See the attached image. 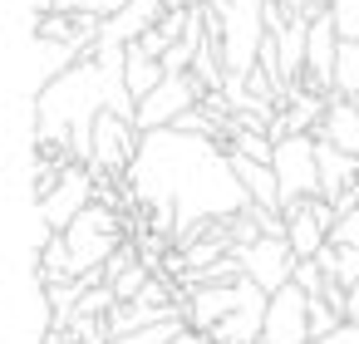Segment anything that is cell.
Wrapping results in <instances>:
<instances>
[{
	"mask_svg": "<svg viewBox=\"0 0 359 344\" xmlns=\"http://www.w3.org/2000/svg\"><path fill=\"white\" fill-rule=\"evenodd\" d=\"M344 324H349V329H359V285L349 290V305H344Z\"/></svg>",
	"mask_w": 359,
	"mask_h": 344,
	"instance_id": "14",
	"label": "cell"
},
{
	"mask_svg": "<svg viewBox=\"0 0 359 344\" xmlns=\"http://www.w3.org/2000/svg\"><path fill=\"white\" fill-rule=\"evenodd\" d=\"M315 138L320 143H330V148H339V153H349V158H359V104H349V99H330V109H325V118H320V128H315Z\"/></svg>",
	"mask_w": 359,
	"mask_h": 344,
	"instance_id": "7",
	"label": "cell"
},
{
	"mask_svg": "<svg viewBox=\"0 0 359 344\" xmlns=\"http://www.w3.org/2000/svg\"><path fill=\"white\" fill-rule=\"evenodd\" d=\"M177 329H187V324L172 319V324H158V329H143V334H123V339H114V344H168Z\"/></svg>",
	"mask_w": 359,
	"mask_h": 344,
	"instance_id": "13",
	"label": "cell"
},
{
	"mask_svg": "<svg viewBox=\"0 0 359 344\" xmlns=\"http://www.w3.org/2000/svg\"><path fill=\"white\" fill-rule=\"evenodd\" d=\"M94 187H99V177H94L89 167H79V163H74V167L65 172V182L55 187V197H45V202L35 207V216H40L50 231H60V236H65V231H69L89 207H94Z\"/></svg>",
	"mask_w": 359,
	"mask_h": 344,
	"instance_id": "4",
	"label": "cell"
},
{
	"mask_svg": "<svg viewBox=\"0 0 359 344\" xmlns=\"http://www.w3.org/2000/svg\"><path fill=\"white\" fill-rule=\"evenodd\" d=\"M295 285H300L310 300H320V295H325V285H330V275H325L315 261H300V266H295Z\"/></svg>",
	"mask_w": 359,
	"mask_h": 344,
	"instance_id": "12",
	"label": "cell"
},
{
	"mask_svg": "<svg viewBox=\"0 0 359 344\" xmlns=\"http://www.w3.org/2000/svg\"><path fill=\"white\" fill-rule=\"evenodd\" d=\"M222 153H226V148H222ZM226 163H231L236 182L246 187V197H251L256 207H266V212H280V182H276V167H266V163H251V158H241V153H226Z\"/></svg>",
	"mask_w": 359,
	"mask_h": 344,
	"instance_id": "8",
	"label": "cell"
},
{
	"mask_svg": "<svg viewBox=\"0 0 359 344\" xmlns=\"http://www.w3.org/2000/svg\"><path fill=\"white\" fill-rule=\"evenodd\" d=\"M128 6H133V0H99V15H104V20H114V15H123Z\"/></svg>",
	"mask_w": 359,
	"mask_h": 344,
	"instance_id": "15",
	"label": "cell"
},
{
	"mask_svg": "<svg viewBox=\"0 0 359 344\" xmlns=\"http://www.w3.org/2000/svg\"><path fill=\"white\" fill-rule=\"evenodd\" d=\"M276 182H280V212L325 197L320 192V138L315 133L276 143Z\"/></svg>",
	"mask_w": 359,
	"mask_h": 344,
	"instance_id": "2",
	"label": "cell"
},
{
	"mask_svg": "<svg viewBox=\"0 0 359 344\" xmlns=\"http://www.w3.org/2000/svg\"><path fill=\"white\" fill-rule=\"evenodd\" d=\"M207 99L202 79L197 74H168L143 104H138V128L143 133H163V128H177L182 113H192L197 104Z\"/></svg>",
	"mask_w": 359,
	"mask_h": 344,
	"instance_id": "3",
	"label": "cell"
},
{
	"mask_svg": "<svg viewBox=\"0 0 359 344\" xmlns=\"http://www.w3.org/2000/svg\"><path fill=\"white\" fill-rule=\"evenodd\" d=\"M276 6H285V11H320L315 0H276Z\"/></svg>",
	"mask_w": 359,
	"mask_h": 344,
	"instance_id": "18",
	"label": "cell"
},
{
	"mask_svg": "<svg viewBox=\"0 0 359 344\" xmlns=\"http://www.w3.org/2000/svg\"><path fill=\"white\" fill-rule=\"evenodd\" d=\"M168 344H212V339H207V334H197V329H177Z\"/></svg>",
	"mask_w": 359,
	"mask_h": 344,
	"instance_id": "16",
	"label": "cell"
},
{
	"mask_svg": "<svg viewBox=\"0 0 359 344\" xmlns=\"http://www.w3.org/2000/svg\"><path fill=\"white\" fill-rule=\"evenodd\" d=\"M334 94L359 104V40H339V64H334Z\"/></svg>",
	"mask_w": 359,
	"mask_h": 344,
	"instance_id": "10",
	"label": "cell"
},
{
	"mask_svg": "<svg viewBox=\"0 0 359 344\" xmlns=\"http://www.w3.org/2000/svg\"><path fill=\"white\" fill-rule=\"evenodd\" d=\"M320 344H359V329H339L334 339H320Z\"/></svg>",
	"mask_w": 359,
	"mask_h": 344,
	"instance_id": "17",
	"label": "cell"
},
{
	"mask_svg": "<svg viewBox=\"0 0 359 344\" xmlns=\"http://www.w3.org/2000/svg\"><path fill=\"white\" fill-rule=\"evenodd\" d=\"M168 79V69H163V60H153V55H143L138 45H123V84H128V94L143 104L158 84Z\"/></svg>",
	"mask_w": 359,
	"mask_h": 344,
	"instance_id": "9",
	"label": "cell"
},
{
	"mask_svg": "<svg viewBox=\"0 0 359 344\" xmlns=\"http://www.w3.org/2000/svg\"><path fill=\"white\" fill-rule=\"evenodd\" d=\"M226 153H241V158H251V163L276 167V138H271V133H231Z\"/></svg>",
	"mask_w": 359,
	"mask_h": 344,
	"instance_id": "11",
	"label": "cell"
},
{
	"mask_svg": "<svg viewBox=\"0 0 359 344\" xmlns=\"http://www.w3.org/2000/svg\"><path fill=\"white\" fill-rule=\"evenodd\" d=\"M65 241H69V251H74V270L79 275H89V270H104L114 256H118V246L128 241V226H123V212H114V207H89L69 231H65Z\"/></svg>",
	"mask_w": 359,
	"mask_h": 344,
	"instance_id": "1",
	"label": "cell"
},
{
	"mask_svg": "<svg viewBox=\"0 0 359 344\" xmlns=\"http://www.w3.org/2000/svg\"><path fill=\"white\" fill-rule=\"evenodd\" d=\"M236 256H241V266H246V280H256L266 295L285 290V285L295 280V266H300V256L290 251L285 236H261L256 246H246V251H236Z\"/></svg>",
	"mask_w": 359,
	"mask_h": 344,
	"instance_id": "5",
	"label": "cell"
},
{
	"mask_svg": "<svg viewBox=\"0 0 359 344\" xmlns=\"http://www.w3.org/2000/svg\"><path fill=\"white\" fill-rule=\"evenodd\" d=\"M261 344H315V339H310V295H305L295 280L271 295Z\"/></svg>",
	"mask_w": 359,
	"mask_h": 344,
	"instance_id": "6",
	"label": "cell"
}]
</instances>
